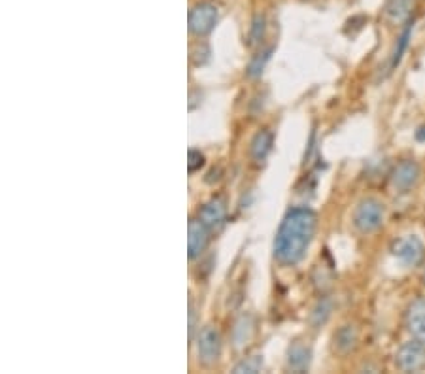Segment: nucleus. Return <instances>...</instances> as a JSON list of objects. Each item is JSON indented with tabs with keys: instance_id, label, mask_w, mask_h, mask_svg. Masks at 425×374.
I'll return each mask as SVG.
<instances>
[{
	"instance_id": "obj_1",
	"label": "nucleus",
	"mask_w": 425,
	"mask_h": 374,
	"mask_svg": "<svg viewBox=\"0 0 425 374\" xmlns=\"http://www.w3.org/2000/svg\"><path fill=\"white\" fill-rule=\"evenodd\" d=\"M316 225V212L306 207L291 208L274 239V257L282 265H297L310 248Z\"/></svg>"
},
{
	"instance_id": "obj_2",
	"label": "nucleus",
	"mask_w": 425,
	"mask_h": 374,
	"mask_svg": "<svg viewBox=\"0 0 425 374\" xmlns=\"http://www.w3.org/2000/svg\"><path fill=\"white\" fill-rule=\"evenodd\" d=\"M384 204L377 199H365L360 202V207L354 214L355 227L360 229L361 233H374L377 229L384 223Z\"/></svg>"
},
{
	"instance_id": "obj_3",
	"label": "nucleus",
	"mask_w": 425,
	"mask_h": 374,
	"mask_svg": "<svg viewBox=\"0 0 425 374\" xmlns=\"http://www.w3.org/2000/svg\"><path fill=\"white\" fill-rule=\"evenodd\" d=\"M218 8L212 2H199L189 11V31L195 36H206L218 23Z\"/></svg>"
},
{
	"instance_id": "obj_4",
	"label": "nucleus",
	"mask_w": 425,
	"mask_h": 374,
	"mask_svg": "<svg viewBox=\"0 0 425 374\" xmlns=\"http://www.w3.org/2000/svg\"><path fill=\"white\" fill-rule=\"evenodd\" d=\"M395 365L403 373H418L425 367V346L424 342H406L399 348L395 355Z\"/></svg>"
},
{
	"instance_id": "obj_5",
	"label": "nucleus",
	"mask_w": 425,
	"mask_h": 374,
	"mask_svg": "<svg viewBox=\"0 0 425 374\" xmlns=\"http://www.w3.org/2000/svg\"><path fill=\"white\" fill-rule=\"evenodd\" d=\"M196 350H199V361L201 363L214 365L221 355V335L214 327H204L199 333Z\"/></svg>"
},
{
	"instance_id": "obj_6",
	"label": "nucleus",
	"mask_w": 425,
	"mask_h": 374,
	"mask_svg": "<svg viewBox=\"0 0 425 374\" xmlns=\"http://www.w3.org/2000/svg\"><path fill=\"white\" fill-rule=\"evenodd\" d=\"M392 251L395 257L403 261L404 265H418L421 259H424L425 248L424 242H421L418 237L414 234H410V237H403V239H399L393 242Z\"/></svg>"
},
{
	"instance_id": "obj_7",
	"label": "nucleus",
	"mask_w": 425,
	"mask_h": 374,
	"mask_svg": "<svg viewBox=\"0 0 425 374\" xmlns=\"http://www.w3.org/2000/svg\"><path fill=\"white\" fill-rule=\"evenodd\" d=\"M227 208L221 199H212L199 210V222L208 229V231H219L224 227Z\"/></svg>"
},
{
	"instance_id": "obj_8",
	"label": "nucleus",
	"mask_w": 425,
	"mask_h": 374,
	"mask_svg": "<svg viewBox=\"0 0 425 374\" xmlns=\"http://www.w3.org/2000/svg\"><path fill=\"white\" fill-rule=\"evenodd\" d=\"M418 176H420V167L414 161H403V163H399L395 167V170H393L392 184L395 189L404 193V191H409L418 182Z\"/></svg>"
},
{
	"instance_id": "obj_9",
	"label": "nucleus",
	"mask_w": 425,
	"mask_h": 374,
	"mask_svg": "<svg viewBox=\"0 0 425 374\" xmlns=\"http://www.w3.org/2000/svg\"><path fill=\"white\" fill-rule=\"evenodd\" d=\"M208 240H210V231H208L201 222L191 219L189 222V239H187V249H189V259H195L206 249Z\"/></svg>"
},
{
	"instance_id": "obj_10",
	"label": "nucleus",
	"mask_w": 425,
	"mask_h": 374,
	"mask_svg": "<svg viewBox=\"0 0 425 374\" xmlns=\"http://www.w3.org/2000/svg\"><path fill=\"white\" fill-rule=\"evenodd\" d=\"M406 327L414 338L425 342V301H414L410 304L409 314H406Z\"/></svg>"
},
{
	"instance_id": "obj_11",
	"label": "nucleus",
	"mask_w": 425,
	"mask_h": 374,
	"mask_svg": "<svg viewBox=\"0 0 425 374\" xmlns=\"http://www.w3.org/2000/svg\"><path fill=\"white\" fill-rule=\"evenodd\" d=\"M310 348L305 346V344L295 342L293 346H289L288 365L289 369L295 370V373H305V370H308V367H310Z\"/></svg>"
},
{
	"instance_id": "obj_12",
	"label": "nucleus",
	"mask_w": 425,
	"mask_h": 374,
	"mask_svg": "<svg viewBox=\"0 0 425 374\" xmlns=\"http://www.w3.org/2000/svg\"><path fill=\"white\" fill-rule=\"evenodd\" d=\"M273 150V133L271 130H259L256 136H253V140H251V159L256 161L257 165L265 163V159Z\"/></svg>"
},
{
	"instance_id": "obj_13",
	"label": "nucleus",
	"mask_w": 425,
	"mask_h": 374,
	"mask_svg": "<svg viewBox=\"0 0 425 374\" xmlns=\"http://www.w3.org/2000/svg\"><path fill=\"white\" fill-rule=\"evenodd\" d=\"M416 8V0H389L386 4V17L393 23L410 21Z\"/></svg>"
},
{
	"instance_id": "obj_14",
	"label": "nucleus",
	"mask_w": 425,
	"mask_h": 374,
	"mask_svg": "<svg viewBox=\"0 0 425 374\" xmlns=\"http://www.w3.org/2000/svg\"><path fill=\"white\" fill-rule=\"evenodd\" d=\"M412 28H414V19H410V21L406 23V27H404L403 34L399 36L397 46H395V49H393V55H392V71H393V68H397L399 63H401V59H403L404 51H406V48H409L410 36H412Z\"/></svg>"
},
{
	"instance_id": "obj_15",
	"label": "nucleus",
	"mask_w": 425,
	"mask_h": 374,
	"mask_svg": "<svg viewBox=\"0 0 425 374\" xmlns=\"http://www.w3.org/2000/svg\"><path fill=\"white\" fill-rule=\"evenodd\" d=\"M355 341H357V333L352 326H344L340 331L335 335V342H337L338 350H342V352H348L352 348L355 346Z\"/></svg>"
},
{
	"instance_id": "obj_16",
	"label": "nucleus",
	"mask_w": 425,
	"mask_h": 374,
	"mask_svg": "<svg viewBox=\"0 0 425 374\" xmlns=\"http://www.w3.org/2000/svg\"><path fill=\"white\" fill-rule=\"evenodd\" d=\"M271 53H273V48L265 49V51H261L259 55H256L253 61L250 63V66H248V76L250 78L261 76V72L265 71V65H267L268 59H271Z\"/></svg>"
},
{
	"instance_id": "obj_17",
	"label": "nucleus",
	"mask_w": 425,
	"mask_h": 374,
	"mask_svg": "<svg viewBox=\"0 0 425 374\" xmlns=\"http://www.w3.org/2000/svg\"><path fill=\"white\" fill-rule=\"evenodd\" d=\"M263 369V358L259 355H251V358H246L244 361H240L235 367L233 373L236 374H256Z\"/></svg>"
},
{
	"instance_id": "obj_18",
	"label": "nucleus",
	"mask_w": 425,
	"mask_h": 374,
	"mask_svg": "<svg viewBox=\"0 0 425 374\" xmlns=\"http://www.w3.org/2000/svg\"><path fill=\"white\" fill-rule=\"evenodd\" d=\"M265 36V16L257 14L251 21V31H250V46H257Z\"/></svg>"
},
{
	"instance_id": "obj_19",
	"label": "nucleus",
	"mask_w": 425,
	"mask_h": 374,
	"mask_svg": "<svg viewBox=\"0 0 425 374\" xmlns=\"http://www.w3.org/2000/svg\"><path fill=\"white\" fill-rule=\"evenodd\" d=\"M329 312H331V301H329V298H322V301L318 303L316 310H314V316H312L314 326H322L323 321L329 318Z\"/></svg>"
},
{
	"instance_id": "obj_20",
	"label": "nucleus",
	"mask_w": 425,
	"mask_h": 374,
	"mask_svg": "<svg viewBox=\"0 0 425 374\" xmlns=\"http://www.w3.org/2000/svg\"><path fill=\"white\" fill-rule=\"evenodd\" d=\"M202 165H204V155H202L199 150H189V155H187V170H189V172H195Z\"/></svg>"
},
{
	"instance_id": "obj_21",
	"label": "nucleus",
	"mask_w": 425,
	"mask_h": 374,
	"mask_svg": "<svg viewBox=\"0 0 425 374\" xmlns=\"http://www.w3.org/2000/svg\"><path fill=\"white\" fill-rule=\"evenodd\" d=\"M193 331H195V308L193 304L189 306V338H193Z\"/></svg>"
},
{
	"instance_id": "obj_22",
	"label": "nucleus",
	"mask_w": 425,
	"mask_h": 374,
	"mask_svg": "<svg viewBox=\"0 0 425 374\" xmlns=\"http://www.w3.org/2000/svg\"><path fill=\"white\" fill-rule=\"evenodd\" d=\"M416 138H418V140H425V133H418V135H416Z\"/></svg>"
},
{
	"instance_id": "obj_23",
	"label": "nucleus",
	"mask_w": 425,
	"mask_h": 374,
	"mask_svg": "<svg viewBox=\"0 0 425 374\" xmlns=\"http://www.w3.org/2000/svg\"><path fill=\"white\" fill-rule=\"evenodd\" d=\"M424 282H425V274H424Z\"/></svg>"
}]
</instances>
